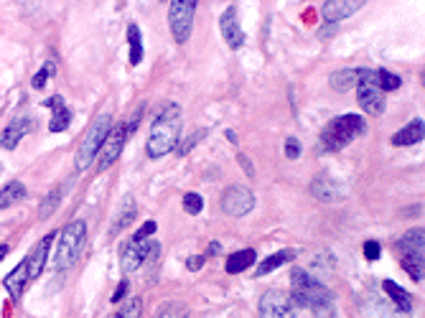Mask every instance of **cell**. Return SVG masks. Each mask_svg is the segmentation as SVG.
<instances>
[{
	"instance_id": "obj_17",
	"label": "cell",
	"mask_w": 425,
	"mask_h": 318,
	"mask_svg": "<svg viewBox=\"0 0 425 318\" xmlns=\"http://www.w3.org/2000/svg\"><path fill=\"white\" fill-rule=\"evenodd\" d=\"M135 211H138V204H135L133 194H125L123 196V202L118 206V214H115V222H112V234H120L123 229L130 227V222L135 219Z\"/></svg>"
},
{
	"instance_id": "obj_16",
	"label": "cell",
	"mask_w": 425,
	"mask_h": 318,
	"mask_svg": "<svg viewBox=\"0 0 425 318\" xmlns=\"http://www.w3.org/2000/svg\"><path fill=\"white\" fill-rule=\"evenodd\" d=\"M28 283H31V278H28V263H26V257H24V260L8 272V278L3 280V285H6V290L13 295V301H18V298L24 295Z\"/></svg>"
},
{
	"instance_id": "obj_29",
	"label": "cell",
	"mask_w": 425,
	"mask_h": 318,
	"mask_svg": "<svg viewBox=\"0 0 425 318\" xmlns=\"http://www.w3.org/2000/svg\"><path fill=\"white\" fill-rule=\"evenodd\" d=\"M69 123H71V112L62 105V107L54 109V115H51V120H48V130L64 132L66 127H69Z\"/></svg>"
},
{
	"instance_id": "obj_19",
	"label": "cell",
	"mask_w": 425,
	"mask_h": 318,
	"mask_svg": "<svg viewBox=\"0 0 425 318\" xmlns=\"http://www.w3.org/2000/svg\"><path fill=\"white\" fill-rule=\"evenodd\" d=\"M425 135V123L423 117L420 120H413V123H408L402 130H397L392 135V145H415V143H420Z\"/></svg>"
},
{
	"instance_id": "obj_4",
	"label": "cell",
	"mask_w": 425,
	"mask_h": 318,
	"mask_svg": "<svg viewBox=\"0 0 425 318\" xmlns=\"http://www.w3.org/2000/svg\"><path fill=\"white\" fill-rule=\"evenodd\" d=\"M84 240H87V224H84V219H74V222H69V224L59 232V247H56V252H54L56 272L69 270L71 265H74L77 255L82 252V247H84Z\"/></svg>"
},
{
	"instance_id": "obj_1",
	"label": "cell",
	"mask_w": 425,
	"mask_h": 318,
	"mask_svg": "<svg viewBox=\"0 0 425 318\" xmlns=\"http://www.w3.org/2000/svg\"><path fill=\"white\" fill-rule=\"evenodd\" d=\"M291 301L296 303V308H308L316 318H334L336 316V308H334V293L329 288L323 285L321 280L314 278L311 272L296 270L291 272Z\"/></svg>"
},
{
	"instance_id": "obj_36",
	"label": "cell",
	"mask_w": 425,
	"mask_h": 318,
	"mask_svg": "<svg viewBox=\"0 0 425 318\" xmlns=\"http://www.w3.org/2000/svg\"><path fill=\"white\" fill-rule=\"evenodd\" d=\"M300 155V143H298V138H288L285 140V158H291V161H296Z\"/></svg>"
},
{
	"instance_id": "obj_7",
	"label": "cell",
	"mask_w": 425,
	"mask_h": 318,
	"mask_svg": "<svg viewBox=\"0 0 425 318\" xmlns=\"http://www.w3.org/2000/svg\"><path fill=\"white\" fill-rule=\"evenodd\" d=\"M197 0H174L168 6V26L174 33L176 44H186L194 28V16H197Z\"/></svg>"
},
{
	"instance_id": "obj_33",
	"label": "cell",
	"mask_w": 425,
	"mask_h": 318,
	"mask_svg": "<svg viewBox=\"0 0 425 318\" xmlns=\"http://www.w3.org/2000/svg\"><path fill=\"white\" fill-rule=\"evenodd\" d=\"M143 313V301L141 298H130V301L118 310V316L115 318H141Z\"/></svg>"
},
{
	"instance_id": "obj_6",
	"label": "cell",
	"mask_w": 425,
	"mask_h": 318,
	"mask_svg": "<svg viewBox=\"0 0 425 318\" xmlns=\"http://www.w3.org/2000/svg\"><path fill=\"white\" fill-rule=\"evenodd\" d=\"M356 102L370 115H382L385 112V94L379 92V87L374 85L372 69H356Z\"/></svg>"
},
{
	"instance_id": "obj_2",
	"label": "cell",
	"mask_w": 425,
	"mask_h": 318,
	"mask_svg": "<svg viewBox=\"0 0 425 318\" xmlns=\"http://www.w3.org/2000/svg\"><path fill=\"white\" fill-rule=\"evenodd\" d=\"M179 140H181V109L179 105H165L150 125L145 153L150 158H163L174 148H179Z\"/></svg>"
},
{
	"instance_id": "obj_10",
	"label": "cell",
	"mask_w": 425,
	"mask_h": 318,
	"mask_svg": "<svg viewBox=\"0 0 425 318\" xmlns=\"http://www.w3.org/2000/svg\"><path fill=\"white\" fill-rule=\"evenodd\" d=\"M255 209V194L247 186H227L221 194V211L229 217H244Z\"/></svg>"
},
{
	"instance_id": "obj_31",
	"label": "cell",
	"mask_w": 425,
	"mask_h": 318,
	"mask_svg": "<svg viewBox=\"0 0 425 318\" xmlns=\"http://www.w3.org/2000/svg\"><path fill=\"white\" fill-rule=\"evenodd\" d=\"M62 188H54V191H48V196H46V199H44V204H41V214H39V217L41 219H48V217H51V211H54L56 209V206H59V202H62Z\"/></svg>"
},
{
	"instance_id": "obj_35",
	"label": "cell",
	"mask_w": 425,
	"mask_h": 318,
	"mask_svg": "<svg viewBox=\"0 0 425 318\" xmlns=\"http://www.w3.org/2000/svg\"><path fill=\"white\" fill-rule=\"evenodd\" d=\"M156 222H145V224L138 229V232L133 234V240H138V242H145V240H150V234H156Z\"/></svg>"
},
{
	"instance_id": "obj_39",
	"label": "cell",
	"mask_w": 425,
	"mask_h": 318,
	"mask_svg": "<svg viewBox=\"0 0 425 318\" xmlns=\"http://www.w3.org/2000/svg\"><path fill=\"white\" fill-rule=\"evenodd\" d=\"M204 260H206V255L189 257V263H186V267H189V270H201V267H204Z\"/></svg>"
},
{
	"instance_id": "obj_38",
	"label": "cell",
	"mask_w": 425,
	"mask_h": 318,
	"mask_svg": "<svg viewBox=\"0 0 425 318\" xmlns=\"http://www.w3.org/2000/svg\"><path fill=\"white\" fill-rule=\"evenodd\" d=\"M204 135H206V130H199V132H197V135H191V138H189V140H186V143H183V145H181V148H176V153H179V155H183V153H189L191 148L197 145V143H199V140H201V138H204Z\"/></svg>"
},
{
	"instance_id": "obj_20",
	"label": "cell",
	"mask_w": 425,
	"mask_h": 318,
	"mask_svg": "<svg viewBox=\"0 0 425 318\" xmlns=\"http://www.w3.org/2000/svg\"><path fill=\"white\" fill-rule=\"evenodd\" d=\"M397 249L402 255H423L425 252V232L423 229H410L408 234H402V240L397 242Z\"/></svg>"
},
{
	"instance_id": "obj_25",
	"label": "cell",
	"mask_w": 425,
	"mask_h": 318,
	"mask_svg": "<svg viewBox=\"0 0 425 318\" xmlns=\"http://www.w3.org/2000/svg\"><path fill=\"white\" fill-rule=\"evenodd\" d=\"M331 89H336V92H347L349 87H356V69H338L331 74L329 79Z\"/></svg>"
},
{
	"instance_id": "obj_27",
	"label": "cell",
	"mask_w": 425,
	"mask_h": 318,
	"mask_svg": "<svg viewBox=\"0 0 425 318\" xmlns=\"http://www.w3.org/2000/svg\"><path fill=\"white\" fill-rule=\"evenodd\" d=\"M400 265H402V270L408 272L413 280H423V275H425V260H423V255H402L400 257Z\"/></svg>"
},
{
	"instance_id": "obj_11",
	"label": "cell",
	"mask_w": 425,
	"mask_h": 318,
	"mask_svg": "<svg viewBox=\"0 0 425 318\" xmlns=\"http://www.w3.org/2000/svg\"><path fill=\"white\" fill-rule=\"evenodd\" d=\"M298 308L283 290H268L260 298V318H296Z\"/></svg>"
},
{
	"instance_id": "obj_3",
	"label": "cell",
	"mask_w": 425,
	"mask_h": 318,
	"mask_svg": "<svg viewBox=\"0 0 425 318\" xmlns=\"http://www.w3.org/2000/svg\"><path fill=\"white\" fill-rule=\"evenodd\" d=\"M367 123L359 115H341L334 117L321 132V145L323 150H341L347 148L352 140H356L359 135H364Z\"/></svg>"
},
{
	"instance_id": "obj_21",
	"label": "cell",
	"mask_w": 425,
	"mask_h": 318,
	"mask_svg": "<svg viewBox=\"0 0 425 318\" xmlns=\"http://www.w3.org/2000/svg\"><path fill=\"white\" fill-rule=\"evenodd\" d=\"M293 257H296V252H293V249H280V252H275V255H268L260 265H257L255 275H257V278H262V275H270L273 270L283 267L285 263H291Z\"/></svg>"
},
{
	"instance_id": "obj_13",
	"label": "cell",
	"mask_w": 425,
	"mask_h": 318,
	"mask_svg": "<svg viewBox=\"0 0 425 318\" xmlns=\"http://www.w3.org/2000/svg\"><path fill=\"white\" fill-rule=\"evenodd\" d=\"M33 130V120L31 117H26V115H21V117H16L13 123L3 130V135H0V145L6 148V150H16L18 148V143L24 140V135H28V132Z\"/></svg>"
},
{
	"instance_id": "obj_26",
	"label": "cell",
	"mask_w": 425,
	"mask_h": 318,
	"mask_svg": "<svg viewBox=\"0 0 425 318\" xmlns=\"http://www.w3.org/2000/svg\"><path fill=\"white\" fill-rule=\"evenodd\" d=\"M127 41H130V64L138 67L143 62V36L135 24L127 26Z\"/></svg>"
},
{
	"instance_id": "obj_8",
	"label": "cell",
	"mask_w": 425,
	"mask_h": 318,
	"mask_svg": "<svg viewBox=\"0 0 425 318\" xmlns=\"http://www.w3.org/2000/svg\"><path fill=\"white\" fill-rule=\"evenodd\" d=\"M161 252V245L156 240H145V242H138V240H130L123 247V255H120V267L123 272H135L138 267H143V263L148 260V257H158Z\"/></svg>"
},
{
	"instance_id": "obj_18",
	"label": "cell",
	"mask_w": 425,
	"mask_h": 318,
	"mask_svg": "<svg viewBox=\"0 0 425 318\" xmlns=\"http://www.w3.org/2000/svg\"><path fill=\"white\" fill-rule=\"evenodd\" d=\"M311 194L318 199V202H338L341 199V186L334 184L329 176H318V179L311 181Z\"/></svg>"
},
{
	"instance_id": "obj_9",
	"label": "cell",
	"mask_w": 425,
	"mask_h": 318,
	"mask_svg": "<svg viewBox=\"0 0 425 318\" xmlns=\"http://www.w3.org/2000/svg\"><path fill=\"white\" fill-rule=\"evenodd\" d=\"M125 140H127L125 125H115L110 130V135H107V140L102 143V148H100V153H97V166H95L97 173H102L110 166H115V161H118L123 148H125Z\"/></svg>"
},
{
	"instance_id": "obj_42",
	"label": "cell",
	"mask_w": 425,
	"mask_h": 318,
	"mask_svg": "<svg viewBox=\"0 0 425 318\" xmlns=\"http://www.w3.org/2000/svg\"><path fill=\"white\" fill-rule=\"evenodd\" d=\"M237 158H239V164H242L244 173H247V176H255V171H252V166H250V161H247V158H244V155H237Z\"/></svg>"
},
{
	"instance_id": "obj_30",
	"label": "cell",
	"mask_w": 425,
	"mask_h": 318,
	"mask_svg": "<svg viewBox=\"0 0 425 318\" xmlns=\"http://www.w3.org/2000/svg\"><path fill=\"white\" fill-rule=\"evenodd\" d=\"M189 316V306L183 301H168L163 308L158 310V318H186Z\"/></svg>"
},
{
	"instance_id": "obj_23",
	"label": "cell",
	"mask_w": 425,
	"mask_h": 318,
	"mask_svg": "<svg viewBox=\"0 0 425 318\" xmlns=\"http://www.w3.org/2000/svg\"><path fill=\"white\" fill-rule=\"evenodd\" d=\"M382 288H385V293L392 298V303L402 310V313H410V310H413V298H410V293L405 288H400L395 280H385Z\"/></svg>"
},
{
	"instance_id": "obj_15",
	"label": "cell",
	"mask_w": 425,
	"mask_h": 318,
	"mask_svg": "<svg viewBox=\"0 0 425 318\" xmlns=\"http://www.w3.org/2000/svg\"><path fill=\"white\" fill-rule=\"evenodd\" d=\"M359 8H362V3H356V0H329L321 6V16L329 24H338L344 18L354 16Z\"/></svg>"
},
{
	"instance_id": "obj_44",
	"label": "cell",
	"mask_w": 425,
	"mask_h": 318,
	"mask_svg": "<svg viewBox=\"0 0 425 318\" xmlns=\"http://www.w3.org/2000/svg\"><path fill=\"white\" fill-rule=\"evenodd\" d=\"M8 255V245H0V260Z\"/></svg>"
},
{
	"instance_id": "obj_24",
	"label": "cell",
	"mask_w": 425,
	"mask_h": 318,
	"mask_svg": "<svg viewBox=\"0 0 425 318\" xmlns=\"http://www.w3.org/2000/svg\"><path fill=\"white\" fill-rule=\"evenodd\" d=\"M24 199H26V186L21 181H10V184H6V186L0 188V211L8 209V206H13L18 202H24Z\"/></svg>"
},
{
	"instance_id": "obj_14",
	"label": "cell",
	"mask_w": 425,
	"mask_h": 318,
	"mask_svg": "<svg viewBox=\"0 0 425 318\" xmlns=\"http://www.w3.org/2000/svg\"><path fill=\"white\" fill-rule=\"evenodd\" d=\"M51 245H54V232L46 234L44 240L36 245V247L26 255V263H28V278L36 280L41 275V270H44V265H46L48 260V252H51Z\"/></svg>"
},
{
	"instance_id": "obj_28",
	"label": "cell",
	"mask_w": 425,
	"mask_h": 318,
	"mask_svg": "<svg viewBox=\"0 0 425 318\" xmlns=\"http://www.w3.org/2000/svg\"><path fill=\"white\" fill-rule=\"evenodd\" d=\"M372 74H374V85L379 87V92H392V89H397L400 87V77L397 74H392V71L387 69H372Z\"/></svg>"
},
{
	"instance_id": "obj_34",
	"label": "cell",
	"mask_w": 425,
	"mask_h": 318,
	"mask_svg": "<svg viewBox=\"0 0 425 318\" xmlns=\"http://www.w3.org/2000/svg\"><path fill=\"white\" fill-rule=\"evenodd\" d=\"M54 74H56V64H54V62H46V64H44V67H41L39 74L33 77L31 85L36 87V89H44V87H46V82H48V79H51V77H54Z\"/></svg>"
},
{
	"instance_id": "obj_32",
	"label": "cell",
	"mask_w": 425,
	"mask_h": 318,
	"mask_svg": "<svg viewBox=\"0 0 425 318\" xmlns=\"http://www.w3.org/2000/svg\"><path fill=\"white\" fill-rule=\"evenodd\" d=\"M201 209H204V199H201V194L189 191V194L183 196V211H186V214H201Z\"/></svg>"
},
{
	"instance_id": "obj_22",
	"label": "cell",
	"mask_w": 425,
	"mask_h": 318,
	"mask_svg": "<svg viewBox=\"0 0 425 318\" xmlns=\"http://www.w3.org/2000/svg\"><path fill=\"white\" fill-rule=\"evenodd\" d=\"M255 260H257V252L255 249H239V252H235V255H229L227 260V272L229 275H237V272H244L250 270L252 265H255Z\"/></svg>"
},
{
	"instance_id": "obj_41",
	"label": "cell",
	"mask_w": 425,
	"mask_h": 318,
	"mask_svg": "<svg viewBox=\"0 0 425 318\" xmlns=\"http://www.w3.org/2000/svg\"><path fill=\"white\" fill-rule=\"evenodd\" d=\"M44 105H46V107H62L64 105V100L62 97H59V94H54V97H46V100H44Z\"/></svg>"
},
{
	"instance_id": "obj_37",
	"label": "cell",
	"mask_w": 425,
	"mask_h": 318,
	"mask_svg": "<svg viewBox=\"0 0 425 318\" xmlns=\"http://www.w3.org/2000/svg\"><path fill=\"white\" fill-rule=\"evenodd\" d=\"M364 255H367V260H379V255H382L379 242H374V240L364 242Z\"/></svg>"
},
{
	"instance_id": "obj_12",
	"label": "cell",
	"mask_w": 425,
	"mask_h": 318,
	"mask_svg": "<svg viewBox=\"0 0 425 318\" xmlns=\"http://www.w3.org/2000/svg\"><path fill=\"white\" fill-rule=\"evenodd\" d=\"M219 28H221V36H224L229 48H239L244 44V33H242V26H239V18H237L235 6H229V8L221 13Z\"/></svg>"
},
{
	"instance_id": "obj_40",
	"label": "cell",
	"mask_w": 425,
	"mask_h": 318,
	"mask_svg": "<svg viewBox=\"0 0 425 318\" xmlns=\"http://www.w3.org/2000/svg\"><path fill=\"white\" fill-rule=\"evenodd\" d=\"M125 293H127V280H123V283L118 285V290H115V295H112V303L123 301V295H125Z\"/></svg>"
},
{
	"instance_id": "obj_43",
	"label": "cell",
	"mask_w": 425,
	"mask_h": 318,
	"mask_svg": "<svg viewBox=\"0 0 425 318\" xmlns=\"http://www.w3.org/2000/svg\"><path fill=\"white\" fill-rule=\"evenodd\" d=\"M219 252H221V245H219V242H212V245L206 247V255H219Z\"/></svg>"
},
{
	"instance_id": "obj_5",
	"label": "cell",
	"mask_w": 425,
	"mask_h": 318,
	"mask_svg": "<svg viewBox=\"0 0 425 318\" xmlns=\"http://www.w3.org/2000/svg\"><path fill=\"white\" fill-rule=\"evenodd\" d=\"M112 130V115H100L95 120V125L87 130V135H84V140H82V145H79V153H77V164H74V168H77V173H84L89 168V166L95 164L97 153H100V148H102V143L107 140V135H110Z\"/></svg>"
}]
</instances>
